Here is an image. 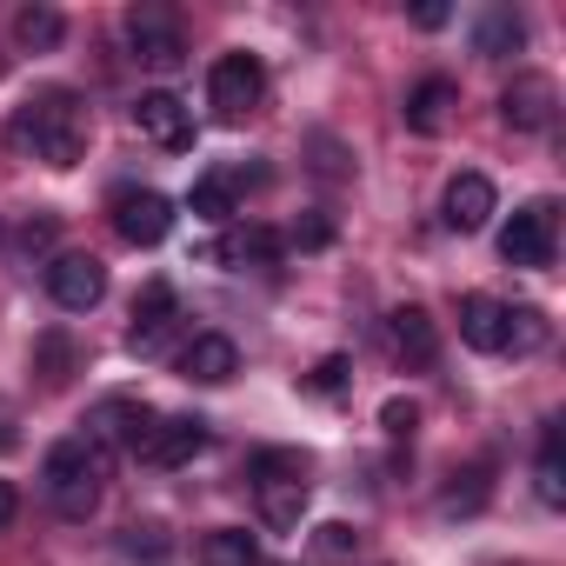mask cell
Returning a JSON list of instances; mask_svg holds the SVG:
<instances>
[{
	"label": "cell",
	"instance_id": "obj_35",
	"mask_svg": "<svg viewBox=\"0 0 566 566\" xmlns=\"http://www.w3.org/2000/svg\"><path fill=\"white\" fill-rule=\"evenodd\" d=\"M14 440H21V427H14V407H8V400H0V453H8Z\"/></svg>",
	"mask_w": 566,
	"mask_h": 566
},
{
	"label": "cell",
	"instance_id": "obj_24",
	"mask_svg": "<svg viewBox=\"0 0 566 566\" xmlns=\"http://www.w3.org/2000/svg\"><path fill=\"white\" fill-rule=\"evenodd\" d=\"M533 486L546 506H566V473H559V427L539 433V467H533Z\"/></svg>",
	"mask_w": 566,
	"mask_h": 566
},
{
	"label": "cell",
	"instance_id": "obj_3",
	"mask_svg": "<svg viewBox=\"0 0 566 566\" xmlns=\"http://www.w3.org/2000/svg\"><path fill=\"white\" fill-rule=\"evenodd\" d=\"M247 473H253V493H260V520L273 533H294L301 513H307V500H314V480H307L314 460L301 447H260Z\"/></svg>",
	"mask_w": 566,
	"mask_h": 566
},
{
	"label": "cell",
	"instance_id": "obj_28",
	"mask_svg": "<svg viewBox=\"0 0 566 566\" xmlns=\"http://www.w3.org/2000/svg\"><path fill=\"white\" fill-rule=\"evenodd\" d=\"M48 247H54V213H34V220L14 233V253H28V260H34V253H48Z\"/></svg>",
	"mask_w": 566,
	"mask_h": 566
},
{
	"label": "cell",
	"instance_id": "obj_27",
	"mask_svg": "<svg viewBox=\"0 0 566 566\" xmlns=\"http://www.w3.org/2000/svg\"><path fill=\"white\" fill-rule=\"evenodd\" d=\"M41 380L48 387H61L67 380V334L54 327V334H41Z\"/></svg>",
	"mask_w": 566,
	"mask_h": 566
},
{
	"label": "cell",
	"instance_id": "obj_19",
	"mask_svg": "<svg viewBox=\"0 0 566 566\" xmlns=\"http://www.w3.org/2000/svg\"><path fill=\"white\" fill-rule=\"evenodd\" d=\"M520 48H526V21H520L513 8H480V21H473V54L506 61V54H520Z\"/></svg>",
	"mask_w": 566,
	"mask_h": 566
},
{
	"label": "cell",
	"instance_id": "obj_12",
	"mask_svg": "<svg viewBox=\"0 0 566 566\" xmlns=\"http://www.w3.org/2000/svg\"><path fill=\"white\" fill-rule=\"evenodd\" d=\"M200 447H207V420H200V413H167V420H154V433L140 440V460L174 473V467H187Z\"/></svg>",
	"mask_w": 566,
	"mask_h": 566
},
{
	"label": "cell",
	"instance_id": "obj_25",
	"mask_svg": "<svg viewBox=\"0 0 566 566\" xmlns=\"http://www.w3.org/2000/svg\"><path fill=\"white\" fill-rule=\"evenodd\" d=\"M546 347V314L539 307H506V354H533Z\"/></svg>",
	"mask_w": 566,
	"mask_h": 566
},
{
	"label": "cell",
	"instance_id": "obj_6",
	"mask_svg": "<svg viewBox=\"0 0 566 566\" xmlns=\"http://www.w3.org/2000/svg\"><path fill=\"white\" fill-rule=\"evenodd\" d=\"M107 207H114V233L127 247H160L174 233V200L154 193V187H114Z\"/></svg>",
	"mask_w": 566,
	"mask_h": 566
},
{
	"label": "cell",
	"instance_id": "obj_32",
	"mask_svg": "<svg viewBox=\"0 0 566 566\" xmlns=\"http://www.w3.org/2000/svg\"><path fill=\"white\" fill-rule=\"evenodd\" d=\"M327 240H334L327 220H301V227H294V247H327Z\"/></svg>",
	"mask_w": 566,
	"mask_h": 566
},
{
	"label": "cell",
	"instance_id": "obj_34",
	"mask_svg": "<svg viewBox=\"0 0 566 566\" xmlns=\"http://www.w3.org/2000/svg\"><path fill=\"white\" fill-rule=\"evenodd\" d=\"M14 513H21V486L0 480V526H14Z\"/></svg>",
	"mask_w": 566,
	"mask_h": 566
},
{
	"label": "cell",
	"instance_id": "obj_17",
	"mask_svg": "<svg viewBox=\"0 0 566 566\" xmlns=\"http://www.w3.org/2000/svg\"><path fill=\"white\" fill-rule=\"evenodd\" d=\"M387 340H394V354L407 367H433V354H440V334H433V314L427 307H394Z\"/></svg>",
	"mask_w": 566,
	"mask_h": 566
},
{
	"label": "cell",
	"instance_id": "obj_30",
	"mask_svg": "<svg viewBox=\"0 0 566 566\" xmlns=\"http://www.w3.org/2000/svg\"><path fill=\"white\" fill-rule=\"evenodd\" d=\"M380 427H387L394 440H407V433L420 427V407H413V400H387V407H380Z\"/></svg>",
	"mask_w": 566,
	"mask_h": 566
},
{
	"label": "cell",
	"instance_id": "obj_15",
	"mask_svg": "<svg viewBox=\"0 0 566 566\" xmlns=\"http://www.w3.org/2000/svg\"><path fill=\"white\" fill-rule=\"evenodd\" d=\"M460 340H467L473 354H506V301L467 294V301H460Z\"/></svg>",
	"mask_w": 566,
	"mask_h": 566
},
{
	"label": "cell",
	"instance_id": "obj_16",
	"mask_svg": "<svg viewBox=\"0 0 566 566\" xmlns=\"http://www.w3.org/2000/svg\"><path fill=\"white\" fill-rule=\"evenodd\" d=\"M180 374H187V380H200V387H220V380H233V374H240V347H233L227 334H193V340H187V354H180Z\"/></svg>",
	"mask_w": 566,
	"mask_h": 566
},
{
	"label": "cell",
	"instance_id": "obj_18",
	"mask_svg": "<svg viewBox=\"0 0 566 566\" xmlns=\"http://www.w3.org/2000/svg\"><path fill=\"white\" fill-rule=\"evenodd\" d=\"M207 260H220V266H273L280 260V233H266V227H227L207 247Z\"/></svg>",
	"mask_w": 566,
	"mask_h": 566
},
{
	"label": "cell",
	"instance_id": "obj_9",
	"mask_svg": "<svg viewBox=\"0 0 566 566\" xmlns=\"http://www.w3.org/2000/svg\"><path fill=\"white\" fill-rule=\"evenodd\" d=\"M154 420H160V413H154L147 400H127V394H114V400H101V407L87 413V440H101L107 453H114V447L140 453V440L154 433Z\"/></svg>",
	"mask_w": 566,
	"mask_h": 566
},
{
	"label": "cell",
	"instance_id": "obj_23",
	"mask_svg": "<svg viewBox=\"0 0 566 566\" xmlns=\"http://www.w3.org/2000/svg\"><path fill=\"white\" fill-rule=\"evenodd\" d=\"M200 566H260V546H253V533H240V526H220V533H207V546H200Z\"/></svg>",
	"mask_w": 566,
	"mask_h": 566
},
{
	"label": "cell",
	"instance_id": "obj_31",
	"mask_svg": "<svg viewBox=\"0 0 566 566\" xmlns=\"http://www.w3.org/2000/svg\"><path fill=\"white\" fill-rule=\"evenodd\" d=\"M167 539H160V526L147 520V526H127V553H160Z\"/></svg>",
	"mask_w": 566,
	"mask_h": 566
},
{
	"label": "cell",
	"instance_id": "obj_1",
	"mask_svg": "<svg viewBox=\"0 0 566 566\" xmlns=\"http://www.w3.org/2000/svg\"><path fill=\"white\" fill-rule=\"evenodd\" d=\"M107 447L101 440H87V433H67V440H54L48 447V460H41V493H48V506L61 513V520H87L94 506H101V480H107Z\"/></svg>",
	"mask_w": 566,
	"mask_h": 566
},
{
	"label": "cell",
	"instance_id": "obj_20",
	"mask_svg": "<svg viewBox=\"0 0 566 566\" xmlns=\"http://www.w3.org/2000/svg\"><path fill=\"white\" fill-rule=\"evenodd\" d=\"M240 180H260V167H247V174H233V167L200 174L193 193H187V207H193L200 220H233V193H240Z\"/></svg>",
	"mask_w": 566,
	"mask_h": 566
},
{
	"label": "cell",
	"instance_id": "obj_26",
	"mask_svg": "<svg viewBox=\"0 0 566 566\" xmlns=\"http://www.w3.org/2000/svg\"><path fill=\"white\" fill-rule=\"evenodd\" d=\"M453 480H467V486H453V493L440 500V513H480V506H486V467H473V473H453Z\"/></svg>",
	"mask_w": 566,
	"mask_h": 566
},
{
	"label": "cell",
	"instance_id": "obj_13",
	"mask_svg": "<svg viewBox=\"0 0 566 566\" xmlns=\"http://www.w3.org/2000/svg\"><path fill=\"white\" fill-rule=\"evenodd\" d=\"M174 321H180V307H174V287H167V280H147V294L134 301V334H127V354L154 360V354L167 347Z\"/></svg>",
	"mask_w": 566,
	"mask_h": 566
},
{
	"label": "cell",
	"instance_id": "obj_2",
	"mask_svg": "<svg viewBox=\"0 0 566 566\" xmlns=\"http://www.w3.org/2000/svg\"><path fill=\"white\" fill-rule=\"evenodd\" d=\"M14 140H21L34 160H48V167H74V160L87 154V107H81V94L41 87V94L14 114Z\"/></svg>",
	"mask_w": 566,
	"mask_h": 566
},
{
	"label": "cell",
	"instance_id": "obj_8",
	"mask_svg": "<svg viewBox=\"0 0 566 566\" xmlns=\"http://www.w3.org/2000/svg\"><path fill=\"white\" fill-rule=\"evenodd\" d=\"M127 48H134V61L154 67V74H174V67L187 61V41H180L174 8H134V14H127Z\"/></svg>",
	"mask_w": 566,
	"mask_h": 566
},
{
	"label": "cell",
	"instance_id": "obj_5",
	"mask_svg": "<svg viewBox=\"0 0 566 566\" xmlns=\"http://www.w3.org/2000/svg\"><path fill=\"white\" fill-rule=\"evenodd\" d=\"M260 94H266V67H260L253 54H220V61L207 67V107H213L220 120H247V114L260 107Z\"/></svg>",
	"mask_w": 566,
	"mask_h": 566
},
{
	"label": "cell",
	"instance_id": "obj_4",
	"mask_svg": "<svg viewBox=\"0 0 566 566\" xmlns=\"http://www.w3.org/2000/svg\"><path fill=\"white\" fill-rule=\"evenodd\" d=\"M553 247H559V207L553 200H526L500 227V260L506 266H553Z\"/></svg>",
	"mask_w": 566,
	"mask_h": 566
},
{
	"label": "cell",
	"instance_id": "obj_11",
	"mask_svg": "<svg viewBox=\"0 0 566 566\" xmlns=\"http://www.w3.org/2000/svg\"><path fill=\"white\" fill-rule=\"evenodd\" d=\"M134 127L154 140V147H193V114H187V101L180 94H167V87H154V94H140L134 101Z\"/></svg>",
	"mask_w": 566,
	"mask_h": 566
},
{
	"label": "cell",
	"instance_id": "obj_10",
	"mask_svg": "<svg viewBox=\"0 0 566 566\" xmlns=\"http://www.w3.org/2000/svg\"><path fill=\"white\" fill-rule=\"evenodd\" d=\"M553 107H559V87H553L546 74H513V87L500 94V120H506L513 134L553 127Z\"/></svg>",
	"mask_w": 566,
	"mask_h": 566
},
{
	"label": "cell",
	"instance_id": "obj_36",
	"mask_svg": "<svg viewBox=\"0 0 566 566\" xmlns=\"http://www.w3.org/2000/svg\"><path fill=\"white\" fill-rule=\"evenodd\" d=\"M413 21L420 28H447V8H440V0H427V8H413Z\"/></svg>",
	"mask_w": 566,
	"mask_h": 566
},
{
	"label": "cell",
	"instance_id": "obj_33",
	"mask_svg": "<svg viewBox=\"0 0 566 566\" xmlns=\"http://www.w3.org/2000/svg\"><path fill=\"white\" fill-rule=\"evenodd\" d=\"M340 380H347V360H340V354H334V360H321L314 387H321V394H340Z\"/></svg>",
	"mask_w": 566,
	"mask_h": 566
},
{
	"label": "cell",
	"instance_id": "obj_21",
	"mask_svg": "<svg viewBox=\"0 0 566 566\" xmlns=\"http://www.w3.org/2000/svg\"><path fill=\"white\" fill-rule=\"evenodd\" d=\"M447 107H453V81H440V74H433V81H420V87L407 94V107H400V114H407V127H413V134H440V127H447Z\"/></svg>",
	"mask_w": 566,
	"mask_h": 566
},
{
	"label": "cell",
	"instance_id": "obj_7",
	"mask_svg": "<svg viewBox=\"0 0 566 566\" xmlns=\"http://www.w3.org/2000/svg\"><path fill=\"white\" fill-rule=\"evenodd\" d=\"M48 294L61 314H94L107 301V266L94 253H54L48 260Z\"/></svg>",
	"mask_w": 566,
	"mask_h": 566
},
{
	"label": "cell",
	"instance_id": "obj_22",
	"mask_svg": "<svg viewBox=\"0 0 566 566\" xmlns=\"http://www.w3.org/2000/svg\"><path fill=\"white\" fill-rule=\"evenodd\" d=\"M61 34H67V21H61L54 8H21V14H14V41H21L28 54H48V48H61Z\"/></svg>",
	"mask_w": 566,
	"mask_h": 566
},
{
	"label": "cell",
	"instance_id": "obj_14",
	"mask_svg": "<svg viewBox=\"0 0 566 566\" xmlns=\"http://www.w3.org/2000/svg\"><path fill=\"white\" fill-rule=\"evenodd\" d=\"M493 213H500V193H493V180H486V174H453V180H447L440 220H447L453 233H480Z\"/></svg>",
	"mask_w": 566,
	"mask_h": 566
},
{
	"label": "cell",
	"instance_id": "obj_29",
	"mask_svg": "<svg viewBox=\"0 0 566 566\" xmlns=\"http://www.w3.org/2000/svg\"><path fill=\"white\" fill-rule=\"evenodd\" d=\"M314 546H321V553H327V559H347V553H354V546H360V533H354V526H347V520H327V526H321V533H314Z\"/></svg>",
	"mask_w": 566,
	"mask_h": 566
}]
</instances>
